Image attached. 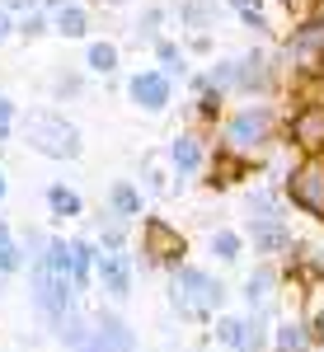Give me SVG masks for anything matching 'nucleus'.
I'll use <instances>...</instances> for the list:
<instances>
[{"instance_id":"4be33fe9","label":"nucleus","mask_w":324,"mask_h":352,"mask_svg":"<svg viewBox=\"0 0 324 352\" xmlns=\"http://www.w3.org/2000/svg\"><path fill=\"white\" fill-rule=\"evenodd\" d=\"M230 5L240 10V14L249 19V24H259V0H230Z\"/></svg>"},{"instance_id":"f03ea898","label":"nucleus","mask_w":324,"mask_h":352,"mask_svg":"<svg viewBox=\"0 0 324 352\" xmlns=\"http://www.w3.org/2000/svg\"><path fill=\"white\" fill-rule=\"evenodd\" d=\"M221 300H226V287L216 282L212 272H202V268L179 272V282H174V305H179L188 320H207Z\"/></svg>"},{"instance_id":"5701e85b","label":"nucleus","mask_w":324,"mask_h":352,"mask_svg":"<svg viewBox=\"0 0 324 352\" xmlns=\"http://www.w3.org/2000/svg\"><path fill=\"white\" fill-rule=\"evenodd\" d=\"M10 122H14V109L0 99V136H10Z\"/></svg>"},{"instance_id":"6ab92c4d","label":"nucleus","mask_w":324,"mask_h":352,"mask_svg":"<svg viewBox=\"0 0 324 352\" xmlns=\"http://www.w3.org/2000/svg\"><path fill=\"white\" fill-rule=\"evenodd\" d=\"M89 66L108 76V71L118 66V47H113V43H94V47H89Z\"/></svg>"},{"instance_id":"6e6552de","label":"nucleus","mask_w":324,"mask_h":352,"mask_svg":"<svg viewBox=\"0 0 324 352\" xmlns=\"http://www.w3.org/2000/svg\"><path fill=\"white\" fill-rule=\"evenodd\" d=\"M268 127H272V118L263 109H249V113H240L235 122H230V141L235 146H254V141H263L268 136Z\"/></svg>"},{"instance_id":"b1692460","label":"nucleus","mask_w":324,"mask_h":352,"mask_svg":"<svg viewBox=\"0 0 324 352\" xmlns=\"http://www.w3.org/2000/svg\"><path fill=\"white\" fill-rule=\"evenodd\" d=\"M160 61H164V66H174V61H179V52H174L169 43H160Z\"/></svg>"},{"instance_id":"9b49d317","label":"nucleus","mask_w":324,"mask_h":352,"mask_svg":"<svg viewBox=\"0 0 324 352\" xmlns=\"http://www.w3.org/2000/svg\"><path fill=\"white\" fill-rule=\"evenodd\" d=\"M244 174H249V160H240V155H216L212 184H235V179H244Z\"/></svg>"},{"instance_id":"393cba45","label":"nucleus","mask_w":324,"mask_h":352,"mask_svg":"<svg viewBox=\"0 0 324 352\" xmlns=\"http://www.w3.org/2000/svg\"><path fill=\"white\" fill-rule=\"evenodd\" d=\"M0 244H10V230H5V226H0Z\"/></svg>"},{"instance_id":"20e7f679","label":"nucleus","mask_w":324,"mask_h":352,"mask_svg":"<svg viewBox=\"0 0 324 352\" xmlns=\"http://www.w3.org/2000/svg\"><path fill=\"white\" fill-rule=\"evenodd\" d=\"M141 240H146V254H151V258H160V263H179V258H184V235H179L174 226H164L160 217L146 221Z\"/></svg>"},{"instance_id":"a211bd4d","label":"nucleus","mask_w":324,"mask_h":352,"mask_svg":"<svg viewBox=\"0 0 324 352\" xmlns=\"http://www.w3.org/2000/svg\"><path fill=\"white\" fill-rule=\"evenodd\" d=\"M268 287H272L268 272H254V277H249V292H244V296H249V310H263V305H268Z\"/></svg>"},{"instance_id":"39448f33","label":"nucleus","mask_w":324,"mask_h":352,"mask_svg":"<svg viewBox=\"0 0 324 352\" xmlns=\"http://www.w3.org/2000/svg\"><path fill=\"white\" fill-rule=\"evenodd\" d=\"M292 141L310 155H324V109L320 104H305V109L292 118Z\"/></svg>"},{"instance_id":"f3484780","label":"nucleus","mask_w":324,"mask_h":352,"mask_svg":"<svg viewBox=\"0 0 324 352\" xmlns=\"http://www.w3.org/2000/svg\"><path fill=\"white\" fill-rule=\"evenodd\" d=\"M113 207H118L122 217H141V192H136L132 184H118V188H113Z\"/></svg>"},{"instance_id":"aec40b11","label":"nucleus","mask_w":324,"mask_h":352,"mask_svg":"<svg viewBox=\"0 0 324 352\" xmlns=\"http://www.w3.org/2000/svg\"><path fill=\"white\" fill-rule=\"evenodd\" d=\"M212 249L221 254V258H240V235H235V230H216Z\"/></svg>"},{"instance_id":"cd10ccee","label":"nucleus","mask_w":324,"mask_h":352,"mask_svg":"<svg viewBox=\"0 0 324 352\" xmlns=\"http://www.w3.org/2000/svg\"><path fill=\"white\" fill-rule=\"evenodd\" d=\"M0 197H5V174H0Z\"/></svg>"},{"instance_id":"4468645a","label":"nucleus","mask_w":324,"mask_h":352,"mask_svg":"<svg viewBox=\"0 0 324 352\" xmlns=\"http://www.w3.org/2000/svg\"><path fill=\"white\" fill-rule=\"evenodd\" d=\"M169 155H174V164H179L184 174H188V169H197V160H202V155H197V141H193V136H179V141L169 146Z\"/></svg>"},{"instance_id":"f257e3e1","label":"nucleus","mask_w":324,"mask_h":352,"mask_svg":"<svg viewBox=\"0 0 324 352\" xmlns=\"http://www.w3.org/2000/svg\"><path fill=\"white\" fill-rule=\"evenodd\" d=\"M24 132H28V146L52 155V160H76L80 155V132L66 118H56V113H33Z\"/></svg>"},{"instance_id":"dca6fc26","label":"nucleus","mask_w":324,"mask_h":352,"mask_svg":"<svg viewBox=\"0 0 324 352\" xmlns=\"http://www.w3.org/2000/svg\"><path fill=\"white\" fill-rule=\"evenodd\" d=\"M56 33L80 38V33H85V10H76V5H61V14H56Z\"/></svg>"},{"instance_id":"412c9836","label":"nucleus","mask_w":324,"mask_h":352,"mask_svg":"<svg viewBox=\"0 0 324 352\" xmlns=\"http://www.w3.org/2000/svg\"><path fill=\"white\" fill-rule=\"evenodd\" d=\"M19 268V249L14 244H0V272H14Z\"/></svg>"},{"instance_id":"9d476101","label":"nucleus","mask_w":324,"mask_h":352,"mask_svg":"<svg viewBox=\"0 0 324 352\" xmlns=\"http://www.w3.org/2000/svg\"><path fill=\"white\" fill-rule=\"evenodd\" d=\"M292 244V235H287V226L277 217H263L259 226H254V249H263V254H277V249H287Z\"/></svg>"},{"instance_id":"a878e982","label":"nucleus","mask_w":324,"mask_h":352,"mask_svg":"<svg viewBox=\"0 0 324 352\" xmlns=\"http://www.w3.org/2000/svg\"><path fill=\"white\" fill-rule=\"evenodd\" d=\"M5 28H10V19H5V14H0V38H5Z\"/></svg>"},{"instance_id":"0eeeda50","label":"nucleus","mask_w":324,"mask_h":352,"mask_svg":"<svg viewBox=\"0 0 324 352\" xmlns=\"http://www.w3.org/2000/svg\"><path fill=\"white\" fill-rule=\"evenodd\" d=\"M99 282H104L108 296H127L132 292V272L122 254H99Z\"/></svg>"},{"instance_id":"7ed1b4c3","label":"nucleus","mask_w":324,"mask_h":352,"mask_svg":"<svg viewBox=\"0 0 324 352\" xmlns=\"http://www.w3.org/2000/svg\"><path fill=\"white\" fill-rule=\"evenodd\" d=\"M287 192H292V202H296L301 212H310L315 221H324V155H310L301 169H292Z\"/></svg>"},{"instance_id":"1a4fd4ad","label":"nucleus","mask_w":324,"mask_h":352,"mask_svg":"<svg viewBox=\"0 0 324 352\" xmlns=\"http://www.w3.org/2000/svg\"><path fill=\"white\" fill-rule=\"evenodd\" d=\"M221 343H230L235 352H263V343H259V329L244 324V320H221Z\"/></svg>"},{"instance_id":"f8f14e48","label":"nucleus","mask_w":324,"mask_h":352,"mask_svg":"<svg viewBox=\"0 0 324 352\" xmlns=\"http://www.w3.org/2000/svg\"><path fill=\"white\" fill-rule=\"evenodd\" d=\"M89 263H94V249L89 244H71V287L89 282Z\"/></svg>"},{"instance_id":"2eb2a0df","label":"nucleus","mask_w":324,"mask_h":352,"mask_svg":"<svg viewBox=\"0 0 324 352\" xmlns=\"http://www.w3.org/2000/svg\"><path fill=\"white\" fill-rule=\"evenodd\" d=\"M305 348H310V338H305L301 324H282L277 329V352H305Z\"/></svg>"},{"instance_id":"ddd939ff","label":"nucleus","mask_w":324,"mask_h":352,"mask_svg":"<svg viewBox=\"0 0 324 352\" xmlns=\"http://www.w3.org/2000/svg\"><path fill=\"white\" fill-rule=\"evenodd\" d=\"M47 207H52L56 217H80V197H76L71 188H61V184L47 188Z\"/></svg>"},{"instance_id":"423d86ee","label":"nucleus","mask_w":324,"mask_h":352,"mask_svg":"<svg viewBox=\"0 0 324 352\" xmlns=\"http://www.w3.org/2000/svg\"><path fill=\"white\" fill-rule=\"evenodd\" d=\"M132 99L141 104V109L160 113L164 104H169V80H164L160 71H146V76H136V80H132Z\"/></svg>"},{"instance_id":"bb28decb","label":"nucleus","mask_w":324,"mask_h":352,"mask_svg":"<svg viewBox=\"0 0 324 352\" xmlns=\"http://www.w3.org/2000/svg\"><path fill=\"white\" fill-rule=\"evenodd\" d=\"M10 5H33V0H10Z\"/></svg>"}]
</instances>
